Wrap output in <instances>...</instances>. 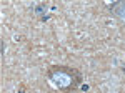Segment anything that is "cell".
<instances>
[{"label":"cell","instance_id":"obj_2","mask_svg":"<svg viewBox=\"0 0 125 93\" xmlns=\"http://www.w3.org/2000/svg\"><path fill=\"white\" fill-rule=\"evenodd\" d=\"M110 10H112V13L115 17L125 20V2H117L114 5H110Z\"/></svg>","mask_w":125,"mask_h":93},{"label":"cell","instance_id":"obj_1","mask_svg":"<svg viewBox=\"0 0 125 93\" xmlns=\"http://www.w3.org/2000/svg\"><path fill=\"white\" fill-rule=\"evenodd\" d=\"M48 78L55 88L63 90V92L73 88L80 82V75L75 70H70L67 66H52L48 70Z\"/></svg>","mask_w":125,"mask_h":93}]
</instances>
